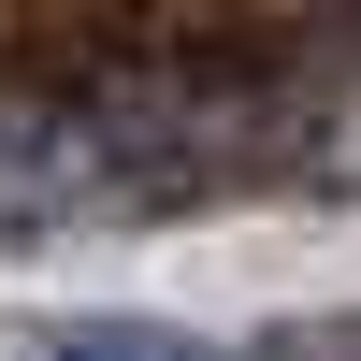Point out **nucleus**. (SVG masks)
<instances>
[{
    "mask_svg": "<svg viewBox=\"0 0 361 361\" xmlns=\"http://www.w3.org/2000/svg\"><path fill=\"white\" fill-rule=\"evenodd\" d=\"M102 217H159L116 87H29V73H0V246L102 231Z\"/></svg>",
    "mask_w": 361,
    "mask_h": 361,
    "instance_id": "1",
    "label": "nucleus"
},
{
    "mask_svg": "<svg viewBox=\"0 0 361 361\" xmlns=\"http://www.w3.org/2000/svg\"><path fill=\"white\" fill-rule=\"evenodd\" d=\"M58 361H202L188 333H145V318H130V333H58Z\"/></svg>",
    "mask_w": 361,
    "mask_h": 361,
    "instance_id": "2",
    "label": "nucleus"
}]
</instances>
